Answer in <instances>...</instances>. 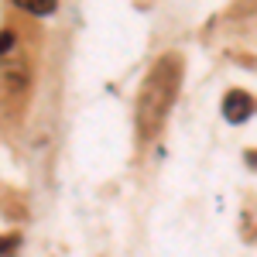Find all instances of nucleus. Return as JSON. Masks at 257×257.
Masks as SVG:
<instances>
[{"label":"nucleus","instance_id":"nucleus-1","mask_svg":"<svg viewBox=\"0 0 257 257\" xmlns=\"http://www.w3.org/2000/svg\"><path fill=\"white\" fill-rule=\"evenodd\" d=\"M178 89H182V59H178V55H161V59L151 65L148 79L141 82V96H138V131H141V138H155L161 131V123L168 117Z\"/></svg>","mask_w":257,"mask_h":257},{"label":"nucleus","instance_id":"nucleus-2","mask_svg":"<svg viewBox=\"0 0 257 257\" xmlns=\"http://www.w3.org/2000/svg\"><path fill=\"white\" fill-rule=\"evenodd\" d=\"M250 113H254V96H250V93L230 89V93L223 96V117L230 120V123H243Z\"/></svg>","mask_w":257,"mask_h":257},{"label":"nucleus","instance_id":"nucleus-3","mask_svg":"<svg viewBox=\"0 0 257 257\" xmlns=\"http://www.w3.org/2000/svg\"><path fill=\"white\" fill-rule=\"evenodd\" d=\"M14 4L21 11H28V14H52L59 0H14Z\"/></svg>","mask_w":257,"mask_h":257},{"label":"nucleus","instance_id":"nucleus-4","mask_svg":"<svg viewBox=\"0 0 257 257\" xmlns=\"http://www.w3.org/2000/svg\"><path fill=\"white\" fill-rule=\"evenodd\" d=\"M21 247V237L18 233H7V237H0V257H14Z\"/></svg>","mask_w":257,"mask_h":257},{"label":"nucleus","instance_id":"nucleus-5","mask_svg":"<svg viewBox=\"0 0 257 257\" xmlns=\"http://www.w3.org/2000/svg\"><path fill=\"white\" fill-rule=\"evenodd\" d=\"M11 48H14V35L11 31H0V55H11Z\"/></svg>","mask_w":257,"mask_h":257},{"label":"nucleus","instance_id":"nucleus-6","mask_svg":"<svg viewBox=\"0 0 257 257\" xmlns=\"http://www.w3.org/2000/svg\"><path fill=\"white\" fill-rule=\"evenodd\" d=\"M247 165H250V168H257V151H247Z\"/></svg>","mask_w":257,"mask_h":257}]
</instances>
